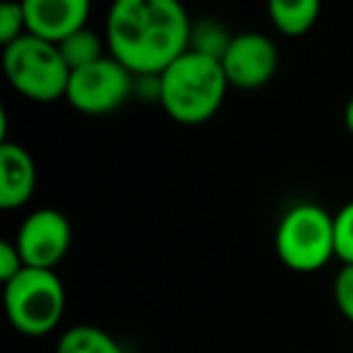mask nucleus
<instances>
[{"label": "nucleus", "instance_id": "f257e3e1", "mask_svg": "<svg viewBox=\"0 0 353 353\" xmlns=\"http://www.w3.org/2000/svg\"><path fill=\"white\" fill-rule=\"evenodd\" d=\"M228 88L221 61L192 49L157 75V97L179 123H203L216 117Z\"/></svg>", "mask_w": 353, "mask_h": 353}, {"label": "nucleus", "instance_id": "f03ea898", "mask_svg": "<svg viewBox=\"0 0 353 353\" xmlns=\"http://www.w3.org/2000/svg\"><path fill=\"white\" fill-rule=\"evenodd\" d=\"M3 65L10 85L34 102H54L65 97L70 83V68L65 65L59 46L32 34L20 37L6 46Z\"/></svg>", "mask_w": 353, "mask_h": 353}, {"label": "nucleus", "instance_id": "7ed1b4c3", "mask_svg": "<svg viewBox=\"0 0 353 353\" xmlns=\"http://www.w3.org/2000/svg\"><path fill=\"white\" fill-rule=\"evenodd\" d=\"M65 290L56 271L25 269L6 283V312L10 324L27 336H44L59 327Z\"/></svg>", "mask_w": 353, "mask_h": 353}, {"label": "nucleus", "instance_id": "20e7f679", "mask_svg": "<svg viewBox=\"0 0 353 353\" xmlns=\"http://www.w3.org/2000/svg\"><path fill=\"white\" fill-rule=\"evenodd\" d=\"M276 252L288 269L310 274L336 256L334 247V216L322 206H293L276 228Z\"/></svg>", "mask_w": 353, "mask_h": 353}, {"label": "nucleus", "instance_id": "39448f33", "mask_svg": "<svg viewBox=\"0 0 353 353\" xmlns=\"http://www.w3.org/2000/svg\"><path fill=\"white\" fill-rule=\"evenodd\" d=\"M192 20L176 0H145L136 75L157 78L192 49Z\"/></svg>", "mask_w": 353, "mask_h": 353}, {"label": "nucleus", "instance_id": "423d86ee", "mask_svg": "<svg viewBox=\"0 0 353 353\" xmlns=\"http://www.w3.org/2000/svg\"><path fill=\"white\" fill-rule=\"evenodd\" d=\"M133 90V73L112 56L70 73L65 99L83 114H109L121 107Z\"/></svg>", "mask_w": 353, "mask_h": 353}, {"label": "nucleus", "instance_id": "0eeeda50", "mask_svg": "<svg viewBox=\"0 0 353 353\" xmlns=\"http://www.w3.org/2000/svg\"><path fill=\"white\" fill-rule=\"evenodd\" d=\"M15 245L30 269L54 271L70 250V223L56 208H39L22 221Z\"/></svg>", "mask_w": 353, "mask_h": 353}, {"label": "nucleus", "instance_id": "6e6552de", "mask_svg": "<svg viewBox=\"0 0 353 353\" xmlns=\"http://www.w3.org/2000/svg\"><path fill=\"white\" fill-rule=\"evenodd\" d=\"M221 65L230 85L240 90H254L266 85L279 68L276 44L261 32H242L230 39Z\"/></svg>", "mask_w": 353, "mask_h": 353}, {"label": "nucleus", "instance_id": "1a4fd4ad", "mask_svg": "<svg viewBox=\"0 0 353 353\" xmlns=\"http://www.w3.org/2000/svg\"><path fill=\"white\" fill-rule=\"evenodd\" d=\"M27 34L59 46L70 34L80 32L88 22V0H25Z\"/></svg>", "mask_w": 353, "mask_h": 353}, {"label": "nucleus", "instance_id": "9d476101", "mask_svg": "<svg viewBox=\"0 0 353 353\" xmlns=\"http://www.w3.org/2000/svg\"><path fill=\"white\" fill-rule=\"evenodd\" d=\"M143 22H145V0H117L107 17V44L112 59L136 73L141 54Z\"/></svg>", "mask_w": 353, "mask_h": 353}, {"label": "nucleus", "instance_id": "9b49d317", "mask_svg": "<svg viewBox=\"0 0 353 353\" xmlns=\"http://www.w3.org/2000/svg\"><path fill=\"white\" fill-rule=\"evenodd\" d=\"M37 187V165L17 143H0V208L25 206Z\"/></svg>", "mask_w": 353, "mask_h": 353}, {"label": "nucleus", "instance_id": "f8f14e48", "mask_svg": "<svg viewBox=\"0 0 353 353\" xmlns=\"http://www.w3.org/2000/svg\"><path fill=\"white\" fill-rule=\"evenodd\" d=\"M317 0H271L269 17L274 27L285 37H300L314 27L319 17Z\"/></svg>", "mask_w": 353, "mask_h": 353}, {"label": "nucleus", "instance_id": "ddd939ff", "mask_svg": "<svg viewBox=\"0 0 353 353\" xmlns=\"http://www.w3.org/2000/svg\"><path fill=\"white\" fill-rule=\"evenodd\" d=\"M56 353H123V348L104 329L92 324H78L63 332Z\"/></svg>", "mask_w": 353, "mask_h": 353}, {"label": "nucleus", "instance_id": "4468645a", "mask_svg": "<svg viewBox=\"0 0 353 353\" xmlns=\"http://www.w3.org/2000/svg\"><path fill=\"white\" fill-rule=\"evenodd\" d=\"M59 51H61V56H63L65 65L70 68V73L80 68H88V65L97 63L99 59H104L102 39H99V34H94L92 30H88V27H83L80 32H75L68 39L61 41Z\"/></svg>", "mask_w": 353, "mask_h": 353}, {"label": "nucleus", "instance_id": "2eb2a0df", "mask_svg": "<svg viewBox=\"0 0 353 353\" xmlns=\"http://www.w3.org/2000/svg\"><path fill=\"white\" fill-rule=\"evenodd\" d=\"M334 247L343 266H353V201L334 213Z\"/></svg>", "mask_w": 353, "mask_h": 353}, {"label": "nucleus", "instance_id": "dca6fc26", "mask_svg": "<svg viewBox=\"0 0 353 353\" xmlns=\"http://www.w3.org/2000/svg\"><path fill=\"white\" fill-rule=\"evenodd\" d=\"M27 34V20L22 3H6L0 6V44L10 46L20 37Z\"/></svg>", "mask_w": 353, "mask_h": 353}, {"label": "nucleus", "instance_id": "f3484780", "mask_svg": "<svg viewBox=\"0 0 353 353\" xmlns=\"http://www.w3.org/2000/svg\"><path fill=\"white\" fill-rule=\"evenodd\" d=\"M334 300L341 314L353 322V266H343L334 281Z\"/></svg>", "mask_w": 353, "mask_h": 353}, {"label": "nucleus", "instance_id": "a211bd4d", "mask_svg": "<svg viewBox=\"0 0 353 353\" xmlns=\"http://www.w3.org/2000/svg\"><path fill=\"white\" fill-rule=\"evenodd\" d=\"M22 269H25V261H22L15 242H0V281H3V285L10 283Z\"/></svg>", "mask_w": 353, "mask_h": 353}, {"label": "nucleus", "instance_id": "6ab92c4d", "mask_svg": "<svg viewBox=\"0 0 353 353\" xmlns=\"http://www.w3.org/2000/svg\"><path fill=\"white\" fill-rule=\"evenodd\" d=\"M343 119H346V126H348V131L353 133V97L348 99V104H346V112H343Z\"/></svg>", "mask_w": 353, "mask_h": 353}]
</instances>
